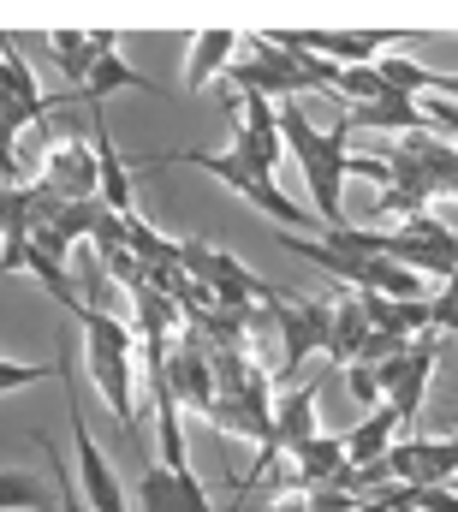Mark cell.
<instances>
[{
  "mask_svg": "<svg viewBox=\"0 0 458 512\" xmlns=\"http://www.w3.org/2000/svg\"><path fill=\"white\" fill-rule=\"evenodd\" d=\"M280 137H286V149L298 155V167H304V179H310V197H316V215H322V227L328 233H345L351 221H345V179H351V167H357V155L345 149V137L351 126L334 120L328 131H316L304 120V108L298 102H286L280 108Z\"/></svg>",
  "mask_w": 458,
  "mask_h": 512,
  "instance_id": "cell-1",
  "label": "cell"
},
{
  "mask_svg": "<svg viewBox=\"0 0 458 512\" xmlns=\"http://www.w3.org/2000/svg\"><path fill=\"white\" fill-rule=\"evenodd\" d=\"M78 328H84L90 376H96L102 399H108V411H114V423L125 429V441H131V435H137V411H131V352H137V340H131L125 322H114L108 310H90V304H84Z\"/></svg>",
  "mask_w": 458,
  "mask_h": 512,
  "instance_id": "cell-2",
  "label": "cell"
},
{
  "mask_svg": "<svg viewBox=\"0 0 458 512\" xmlns=\"http://www.w3.org/2000/svg\"><path fill=\"white\" fill-rule=\"evenodd\" d=\"M161 161H185V167H203L209 179L232 185V191H238L250 209H262L268 221H280V227H304V233H310V209H304L298 197H286V191H280L268 173H250V167H244L232 149H221V155H215V149H167V155H155V167H161Z\"/></svg>",
  "mask_w": 458,
  "mask_h": 512,
  "instance_id": "cell-3",
  "label": "cell"
},
{
  "mask_svg": "<svg viewBox=\"0 0 458 512\" xmlns=\"http://www.w3.org/2000/svg\"><path fill=\"white\" fill-rule=\"evenodd\" d=\"M227 84H232V96H250V102H280V108H286L292 96H310V84H304L298 60H292V54H280L268 36H250V54L227 66Z\"/></svg>",
  "mask_w": 458,
  "mask_h": 512,
  "instance_id": "cell-4",
  "label": "cell"
},
{
  "mask_svg": "<svg viewBox=\"0 0 458 512\" xmlns=\"http://www.w3.org/2000/svg\"><path fill=\"white\" fill-rule=\"evenodd\" d=\"M268 310H274V328H280V346H286V358H280L274 376H280V382H298L304 358H310V352H328V340H334V304H328V298H310V304L274 298Z\"/></svg>",
  "mask_w": 458,
  "mask_h": 512,
  "instance_id": "cell-5",
  "label": "cell"
},
{
  "mask_svg": "<svg viewBox=\"0 0 458 512\" xmlns=\"http://www.w3.org/2000/svg\"><path fill=\"white\" fill-rule=\"evenodd\" d=\"M381 465L405 489H447L458 477V435H405L387 447Z\"/></svg>",
  "mask_w": 458,
  "mask_h": 512,
  "instance_id": "cell-6",
  "label": "cell"
},
{
  "mask_svg": "<svg viewBox=\"0 0 458 512\" xmlns=\"http://www.w3.org/2000/svg\"><path fill=\"white\" fill-rule=\"evenodd\" d=\"M435 364H441V334H423V340H411L399 358H387V364L375 370V376H381V393H387V405L399 411L405 429H411L417 411H423V393H429Z\"/></svg>",
  "mask_w": 458,
  "mask_h": 512,
  "instance_id": "cell-7",
  "label": "cell"
},
{
  "mask_svg": "<svg viewBox=\"0 0 458 512\" xmlns=\"http://www.w3.org/2000/svg\"><path fill=\"white\" fill-rule=\"evenodd\" d=\"M393 262H405V268H417V274H458V233L453 227H441L435 215H417V221H405V227H393L387 233V251Z\"/></svg>",
  "mask_w": 458,
  "mask_h": 512,
  "instance_id": "cell-8",
  "label": "cell"
},
{
  "mask_svg": "<svg viewBox=\"0 0 458 512\" xmlns=\"http://www.w3.org/2000/svg\"><path fill=\"white\" fill-rule=\"evenodd\" d=\"M36 185H48V191L66 197V203H102V167H96V149H84L78 137L54 143L48 161H42V179H36Z\"/></svg>",
  "mask_w": 458,
  "mask_h": 512,
  "instance_id": "cell-9",
  "label": "cell"
},
{
  "mask_svg": "<svg viewBox=\"0 0 458 512\" xmlns=\"http://www.w3.org/2000/svg\"><path fill=\"white\" fill-rule=\"evenodd\" d=\"M167 387H173V399H179V411H215V399H221V382H215V358H209V346L203 340H191L185 334V346L179 352H167Z\"/></svg>",
  "mask_w": 458,
  "mask_h": 512,
  "instance_id": "cell-10",
  "label": "cell"
},
{
  "mask_svg": "<svg viewBox=\"0 0 458 512\" xmlns=\"http://www.w3.org/2000/svg\"><path fill=\"white\" fill-rule=\"evenodd\" d=\"M411 42V30H298V48L334 60V66H375L381 48Z\"/></svg>",
  "mask_w": 458,
  "mask_h": 512,
  "instance_id": "cell-11",
  "label": "cell"
},
{
  "mask_svg": "<svg viewBox=\"0 0 458 512\" xmlns=\"http://www.w3.org/2000/svg\"><path fill=\"white\" fill-rule=\"evenodd\" d=\"M72 435H78V489H84V507L90 512H125V495L114 483V465L102 459L90 423H84V405L72 399Z\"/></svg>",
  "mask_w": 458,
  "mask_h": 512,
  "instance_id": "cell-12",
  "label": "cell"
},
{
  "mask_svg": "<svg viewBox=\"0 0 458 512\" xmlns=\"http://www.w3.org/2000/svg\"><path fill=\"white\" fill-rule=\"evenodd\" d=\"M137 507L143 512H215L209 507V489L197 483V471H173V465H149L143 483H137Z\"/></svg>",
  "mask_w": 458,
  "mask_h": 512,
  "instance_id": "cell-13",
  "label": "cell"
},
{
  "mask_svg": "<svg viewBox=\"0 0 458 512\" xmlns=\"http://www.w3.org/2000/svg\"><path fill=\"white\" fill-rule=\"evenodd\" d=\"M48 48H54V66L66 72V84H72V96H84V84H90V72H96V60L102 54H114L119 36L114 30H54V36H42Z\"/></svg>",
  "mask_w": 458,
  "mask_h": 512,
  "instance_id": "cell-14",
  "label": "cell"
},
{
  "mask_svg": "<svg viewBox=\"0 0 458 512\" xmlns=\"http://www.w3.org/2000/svg\"><path fill=\"white\" fill-rule=\"evenodd\" d=\"M399 149L423 167V179H429V191H435V197H458V149L447 143V137L417 131V137H399Z\"/></svg>",
  "mask_w": 458,
  "mask_h": 512,
  "instance_id": "cell-15",
  "label": "cell"
},
{
  "mask_svg": "<svg viewBox=\"0 0 458 512\" xmlns=\"http://www.w3.org/2000/svg\"><path fill=\"white\" fill-rule=\"evenodd\" d=\"M369 334H375V328H369L363 298H340V304H334V340H328V352H322V358H328L334 370H351V364L363 358Z\"/></svg>",
  "mask_w": 458,
  "mask_h": 512,
  "instance_id": "cell-16",
  "label": "cell"
},
{
  "mask_svg": "<svg viewBox=\"0 0 458 512\" xmlns=\"http://www.w3.org/2000/svg\"><path fill=\"white\" fill-rule=\"evenodd\" d=\"M393 429H405L393 405H381V411H369V417H363V423H357V429L345 435V465H381V459H387V447L399 441Z\"/></svg>",
  "mask_w": 458,
  "mask_h": 512,
  "instance_id": "cell-17",
  "label": "cell"
},
{
  "mask_svg": "<svg viewBox=\"0 0 458 512\" xmlns=\"http://www.w3.org/2000/svg\"><path fill=\"white\" fill-rule=\"evenodd\" d=\"M340 471H345V435H316V441L292 459V483H298V495L328 489Z\"/></svg>",
  "mask_w": 458,
  "mask_h": 512,
  "instance_id": "cell-18",
  "label": "cell"
},
{
  "mask_svg": "<svg viewBox=\"0 0 458 512\" xmlns=\"http://www.w3.org/2000/svg\"><path fill=\"white\" fill-rule=\"evenodd\" d=\"M232 48H244V36L238 30H203L197 42H191V72H185V90L197 96V90H209V78L221 72V66H232L227 54Z\"/></svg>",
  "mask_w": 458,
  "mask_h": 512,
  "instance_id": "cell-19",
  "label": "cell"
},
{
  "mask_svg": "<svg viewBox=\"0 0 458 512\" xmlns=\"http://www.w3.org/2000/svg\"><path fill=\"white\" fill-rule=\"evenodd\" d=\"M114 90H155V78H143V72H137V66L125 60V54H102L78 102H84V108H102V102H108Z\"/></svg>",
  "mask_w": 458,
  "mask_h": 512,
  "instance_id": "cell-20",
  "label": "cell"
},
{
  "mask_svg": "<svg viewBox=\"0 0 458 512\" xmlns=\"http://www.w3.org/2000/svg\"><path fill=\"white\" fill-rule=\"evenodd\" d=\"M24 274H36V280L48 286V298H54V304H60L72 322L84 316V298L72 292V280H66V268H60V256H48L42 245H36V239H30V256H24Z\"/></svg>",
  "mask_w": 458,
  "mask_h": 512,
  "instance_id": "cell-21",
  "label": "cell"
},
{
  "mask_svg": "<svg viewBox=\"0 0 458 512\" xmlns=\"http://www.w3.org/2000/svg\"><path fill=\"white\" fill-rule=\"evenodd\" d=\"M54 512L60 507V495H48L36 477H24V471H0V512Z\"/></svg>",
  "mask_w": 458,
  "mask_h": 512,
  "instance_id": "cell-22",
  "label": "cell"
},
{
  "mask_svg": "<svg viewBox=\"0 0 458 512\" xmlns=\"http://www.w3.org/2000/svg\"><path fill=\"white\" fill-rule=\"evenodd\" d=\"M334 96H340V102H351V108H369V102H381V96H387V78H381L375 66H340Z\"/></svg>",
  "mask_w": 458,
  "mask_h": 512,
  "instance_id": "cell-23",
  "label": "cell"
},
{
  "mask_svg": "<svg viewBox=\"0 0 458 512\" xmlns=\"http://www.w3.org/2000/svg\"><path fill=\"white\" fill-rule=\"evenodd\" d=\"M30 441L42 447V459H48V471H54V483H60V512H90L78 501V489L66 483V459H60V447H54V435H42V429H30Z\"/></svg>",
  "mask_w": 458,
  "mask_h": 512,
  "instance_id": "cell-24",
  "label": "cell"
},
{
  "mask_svg": "<svg viewBox=\"0 0 458 512\" xmlns=\"http://www.w3.org/2000/svg\"><path fill=\"white\" fill-rule=\"evenodd\" d=\"M48 376H66V358L60 364H6L0 358V393H18V387H36Z\"/></svg>",
  "mask_w": 458,
  "mask_h": 512,
  "instance_id": "cell-25",
  "label": "cell"
},
{
  "mask_svg": "<svg viewBox=\"0 0 458 512\" xmlns=\"http://www.w3.org/2000/svg\"><path fill=\"white\" fill-rule=\"evenodd\" d=\"M345 376H351V399H357L363 411H381V405H387V393H381V376H375V364H351Z\"/></svg>",
  "mask_w": 458,
  "mask_h": 512,
  "instance_id": "cell-26",
  "label": "cell"
},
{
  "mask_svg": "<svg viewBox=\"0 0 458 512\" xmlns=\"http://www.w3.org/2000/svg\"><path fill=\"white\" fill-rule=\"evenodd\" d=\"M435 334L458 340V274H447V292H435Z\"/></svg>",
  "mask_w": 458,
  "mask_h": 512,
  "instance_id": "cell-27",
  "label": "cell"
},
{
  "mask_svg": "<svg viewBox=\"0 0 458 512\" xmlns=\"http://www.w3.org/2000/svg\"><path fill=\"white\" fill-rule=\"evenodd\" d=\"M423 114H429V131L458 137V102H423Z\"/></svg>",
  "mask_w": 458,
  "mask_h": 512,
  "instance_id": "cell-28",
  "label": "cell"
},
{
  "mask_svg": "<svg viewBox=\"0 0 458 512\" xmlns=\"http://www.w3.org/2000/svg\"><path fill=\"white\" fill-rule=\"evenodd\" d=\"M268 512H310V501H304V495H298V489H292V495H286V501H274V507Z\"/></svg>",
  "mask_w": 458,
  "mask_h": 512,
  "instance_id": "cell-29",
  "label": "cell"
},
{
  "mask_svg": "<svg viewBox=\"0 0 458 512\" xmlns=\"http://www.w3.org/2000/svg\"><path fill=\"white\" fill-rule=\"evenodd\" d=\"M453 423H458V411H453Z\"/></svg>",
  "mask_w": 458,
  "mask_h": 512,
  "instance_id": "cell-30",
  "label": "cell"
},
{
  "mask_svg": "<svg viewBox=\"0 0 458 512\" xmlns=\"http://www.w3.org/2000/svg\"><path fill=\"white\" fill-rule=\"evenodd\" d=\"M54 512H60V507H54Z\"/></svg>",
  "mask_w": 458,
  "mask_h": 512,
  "instance_id": "cell-31",
  "label": "cell"
}]
</instances>
